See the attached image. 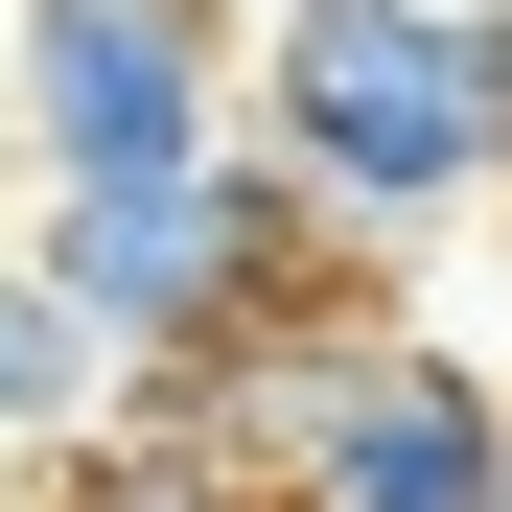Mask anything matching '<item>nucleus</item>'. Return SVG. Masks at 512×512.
<instances>
[{"label":"nucleus","mask_w":512,"mask_h":512,"mask_svg":"<svg viewBox=\"0 0 512 512\" xmlns=\"http://www.w3.org/2000/svg\"><path fill=\"white\" fill-rule=\"evenodd\" d=\"M280 163L350 233L466 210L512 163V24H466V0H280Z\"/></svg>","instance_id":"1"},{"label":"nucleus","mask_w":512,"mask_h":512,"mask_svg":"<svg viewBox=\"0 0 512 512\" xmlns=\"http://www.w3.org/2000/svg\"><path fill=\"white\" fill-rule=\"evenodd\" d=\"M24 94L70 187H163V163H210V0H47Z\"/></svg>","instance_id":"2"},{"label":"nucleus","mask_w":512,"mask_h":512,"mask_svg":"<svg viewBox=\"0 0 512 512\" xmlns=\"http://www.w3.org/2000/svg\"><path fill=\"white\" fill-rule=\"evenodd\" d=\"M117 512H210V489H117Z\"/></svg>","instance_id":"3"},{"label":"nucleus","mask_w":512,"mask_h":512,"mask_svg":"<svg viewBox=\"0 0 512 512\" xmlns=\"http://www.w3.org/2000/svg\"><path fill=\"white\" fill-rule=\"evenodd\" d=\"M489 512H512V466H489Z\"/></svg>","instance_id":"4"}]
</instances>
